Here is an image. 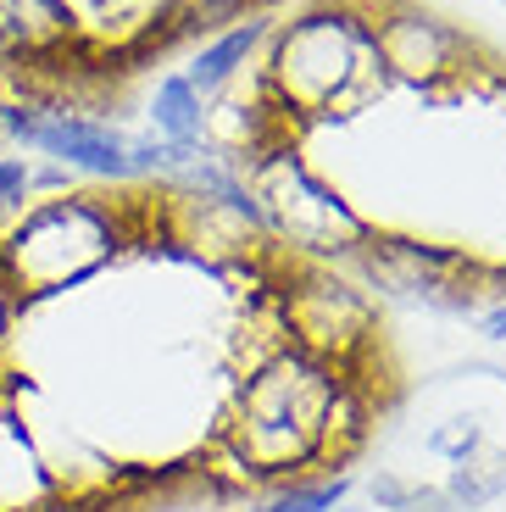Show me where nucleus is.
Listing matches in <instances>:
<instances>
[{
	"label": "nucleus",
	"mask_w": 506,
	"mask_h": 512,
	"mask_svg": "<svg viewBox=\"0 0 506 512\" xmlns=\"http://www.w3.org/2000/svg\"><path fill=\"white\" fill-rule=\"evenodd\" d=\"M479 329H484V340H506V301H484Z\"/></svg>",
	"instance_id": "f3484780"
},
{
	"label": "nucleus",
	"mask_w": 506,
	"mask_h": 512,
	"mask_svg": "<svg viewBox=\"0 0 506 512\" xmlns=\"http://www.w3.org/2000/svg\"><path fill=\"white\" fill-rule=\"evenodd\" d=\"M17 318H23V307H17V295L0 284V373H6V362H12V346H17Z\"/></svg>",
	"instance_id": "dca6fc26"
},
{
	"label": "nucleus",
	"mask_w": 506,
	"mask_h": 512,
	"mask_svg": "<svg viewBox=\"0 0 506 512\" xmlns=\"http://www.w3.org/2000/svg\"><path fill=\"white\" fill-rule=\"evenodd\" d=\"M151 128L162 145L178 151H206V95L184 73H167L151 95Z\"/></svg>",
	"instance_id": "9d476101"
},
{
	"label": "nucleus",
	"mask_w": 506,
	"mask_h": 512,
	"mask_svg": "<svg viewBox=\"0 0 506 512\" xmlns=\"http://www.w3.org/2000/svg\"><path fill=\"white\" fill-rule=\"evenodd\" d=\"M367 284L384 295H401L429 312H479L490 262L462 245H434L418 234H367V245L351 256Z\"/></svg>",
	"instance_id": "0eeeda50"
},
{
	"label": "nucleus",
	"mask_w": 506,
	"mask_h": 512,
	"mask_svg": "<svg viewBox=\"0 0 506 512\" xmlns=\"http://www.w3.org/2000/svg\"><path fill=\"white\" fill-rule=\"evenodd\" d=\"M151 240V201H112L95 190H62L28 201L17 218L0 223V284L17 307L56 301L101 279L123 251Z\"/></svg>",
	"instance_id": "f03ea898"
},
{
	"label": "nucleus",
	"mask_w": 506,
	"mask_h": 512,
	"mask_svg": "<svg viewBox=\"0 0 506 512\" xmlns=\"http://www.w3.org/2000/svg\"><path fill=\"white\" fill-rule=\"evenodd\" d=\"M345 496H351V474L329 468V474H306V479H290V485H273L262 501H251L240 512H340Z\"/></svg>",
	"instance_id": "f8f14e48"
},
{
	"label": "nucleus",
	"mask_w": 506,
	"mask_h": 512,
	"mask_svg": "<svg viewBox=\"0 0 506 512\" xmlns=\"http://www.w3.org/2000/svg\"><path fill=\"white\" fill-rule=\"evenodd\" d=\"M267 39V23L262 17H240V23H228L217 39H206L201 51H195V62H190V84L201 95H217V90H228L234 84V73H240L245 62H251V51Z\"/></svg>",
	"instance_id": "9b49d317"
},
{
	"label": "nucleus",
	"mask_w": 506,
	"mask_h": 512,
	"mask_svg": "<svg viewBox=\"0 0 506 512\" xmlns=\"http://www.w3.org/2000/svg\"><path fill=\"white\" fill-rule=\"evenodd\" d=\"M23 512H89V507H84V501H78V496H67V490H62V496L39 501V507H23Z\"/></svg>",
	"instance_id": "a211bd4d"
},
{
	"label": "nucleus",
	"mask_w": 506,
	"mask_h": 512,
	"mask_svg": "<svg viewBox=\"0 0 506 512\" xmlns=\"http://www.w3.org/2000/svg\"><path fill=\"white\" fill-rule=\"evenodd\" d=\"M28 190H34V167H28L23 156H0V223L23 212Z\"/></svg>",
	"instance_id": "2eb2a0df"
},
{
	"label": "nucleus",
	"mask_w": 506,
	"mask_h": 512,
	"mask_svg": "<svg viewBox=\"0 0 506 512\" xmlns=\"http://www.w3.org/2000/svg\"><path fill=\"white\" fill-rule=\"evenodd\" d=\"M367 423L373 401L362 379L295 346H267L234 384L206 451L212 468L201 474H217L223 490H273L306 474H329L362 446Z\"/></svg>",
	"instance_id": "f257e3e1"
},
{
	"label": "nucleus",
	"mask_w": 506,
	"mask_h": 512,
	"mask_svg": "<svg viewBox=\"0 0 506 512\" xmlns=\"http://www.w3.org/2000/svg\"><path fill=\"white\" fill-rule=\"evenodd\" d=\"M240 179L251 190L267 245H284L295 262H329V268L351 262L367 245V234H373V223L323 173H312L295 145L262 151L256 162L240 167Z\"/></svg>",
	"instance_id": "20e7f679"
},
{
	"label": "nucleus",
	"mask_w": 506,
	"mask_h": 512,
	"mask_svg": "<svg viewBox=\"0 0 506 512\" xmlns=\"http://www.w3.org/2000/svg\"><path fill=\"white\" fill-rule=\"evenodd\" d=\"M384 56L379 28L367 6L329 0L312 12L290 17L273 34L262 73V101L284 123H329V117H356L384 95Z\"/></svg>",
	"instance_id": "7ed1b4c3"
},
{
	"label": "nucleus",
	"mask_w": 506,
	"mask_h": 512,
	"mask_svg": "<svg viewBox=\"0 0 506 512\" xmlns=\"http://www.w3.org/2000/svg\"><path fill=\"white\" fill-rule=\"evenodd\" d=\"M484 301H506V262H490V279H484Z\"/></svg>",
	"instance_id": "6ab92c4d"
},
{
	"label": "nucleus",
	"mask_w": 506,
	"mask_h": 512,
	"mask_svg": "<svg viewBox=\"0 0 506 512\" xmlns=\"http://www.w3.org/2000/svg\"><path fill=\"white\" fill-rule=\"evenodd\" d=\"M0 140H17L28 151L51 156L67 173H89V179H106V184L162 179V173L184 167L190 156H201V151H178V145H162V140H134V134L78 112V106L17 101V95L0 101Z\"/></svg>",
	"instance_id": "39448f33"
},
{
	"label": "nucleus",
	"mask_w": 506,
	"mask_h": 512,
	"mask_svg": "<svg viewBox=\"0 0 506 512\" xmlns=\"http://www.w3.org/2000/svg\"><path fill=\"white\" fill-rule=\"evenodd\" d=\"M484 446H490V435H484L479 418H445L440 429H429V435H423V451H429V457H440L445 468L479 457Z\"/></svg>",
	"instance_id": "4468645a"
},
{
	"label": "nucleus",
	"mask_w": 506,
	"mask_h": 512,
	"mask_svg": "<svg viewBox=\"0 0 506 512\" xmlns=\"http://www.w3.org/2000/svg\"><path fill=\"white\" fill-rule=\"evenodd\" d=\"M273 295H279L284 346L329 362L351 379H367V362L379 351V307L351 273L329 262H290V273L273 279Z\"/></svg>",
	"instance_id": "423d86ee"
},
{
	"label": "nucleus",
	"mask_w": 506,
	"mask_h": 512,
	"mask_svg": "<svg viewBox=\"0 0 506 512\" xmlns=\"http://www.w3.org/2000/svg\"><path fill=\"white\" fill-rule=\"evenodd\" d=\"M379 28V56H384V78L390 84H412L423 95H440L445 84L473 67V45L456 34L451 23L418 12V6H395V12H373Z\"/></svg>",
	"instance_id": "6e6552de"
},
{
	"label": "nucleus",
	"mask_w": 506,
	"mask_h": 512,
	"mask_svg": "<svg viewBox=\"0 0 506 512\" xmlns=\"http://www.w3.org/2000/svg\"><path fill=\"white\" fill-rule=\"evenodd\" d=\"M51 496H62L51 462L39 457V440L28 435L23 412L0 390V512L39 507V501H51Z\"/></svg>",
	"instance_id": "1a4fd4ad"
},
{
	"label": "nucleus",
	"mask_w": 506,
	"mask_h": 512,
	"mask_svg": "<svg viewBox=\"0 0 506 512\" xmlns=\"http://www.w3.org/2000/svg\"><path fill=\"white\" fill-rule=\"evenodd\" d=\"M501 496H506V451L484 446L479 457L456 462L451 474H445V501H451L456 512H479Z\"/></svg>",
	"instance_id": "ddd939ff"
}]
</instances>
